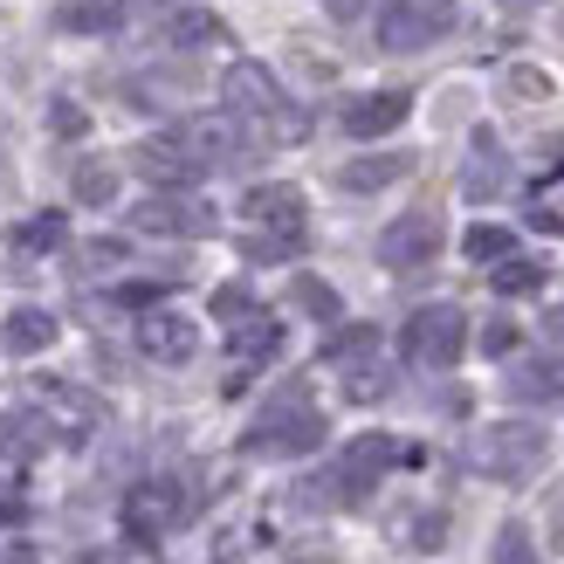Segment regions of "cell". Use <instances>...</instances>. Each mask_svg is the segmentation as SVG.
<instances>
[{
    "label": "cell",
    "instance_id": "cell-3",
    "mask_svg": "<svg viewBox=\"0 0 564 564\" xmlns=\"http://www.w3.org/2000/svg\"><path fill=\"white\" fill-rule=\"evenodd\" d=\"M544 462H551V434L538 420H496L468 441V468L489 475V482H530Z\"/></svg>",
    "mask_w": 564,
    "mask_h": 564
},
{
    "label": "cell",
    "instance_id": "cell-19",
    "mask_svg": "<svg viewBox=\"0 0 564 564\" xmlns=\"http://www.w3.org/2000/svg\"><path fill=\"white\" fill-rule=\"evenodd\" d=\"M275 351H282V324H269L262 310L235 324V379H241V372H256V365H269Z\"/></svg>",
    "mask_w": 564,
    "mask_h": 564
},
{
    "label": "cell",
    "instance_id": "cell-26",
    "mask_svg": "<svg viewBox=\"0 0 564 564\" xmlns=\"http://www.w3.org/2000/svg\"><path fill=\"white\" fill-rule=\"evenodd\" d=\"M63 241H69V220L63 214H35V220H21V235H14L21 256H48V248H63Z\"/></svg>",
    "mask_w": 564,
    "mask_h": 564
},
{
    "label": "cell",
    "instance_id": "cell-35",
    "mask_svg": "<svg viewBox=\"0 0 564 564\" xmlns=\"http://www.w3.org/2000/svg\"><path fill=\"white\" fill-rule=\"evenodd\" d=\"M510 97H551V76L544 69H510Z\"/></svg>",
    "mask_w": 564,
    "mask_h": 564
},
{
    "label": "cell",
    "instance_id": "cell-24",
    "mask_svg": "<svg viewBox=\"0 0 564 564\" xmlns=\"http://www.w3.org/2000/svg\"><path fill=\"white\" fill-rule=\"evenodd\" d=\"M69 186H76V200H83V207H110V200H118V165H104V159H83Z\"/></svg>",
    "mask_w": 564,
    "mask_h": 564
},
{
    "label": "cell",
    "instance_id": "cell-37",
    "mask_svg": "<svg viewBox=\"0 0 564 564\" xmlns=\"http://www.w3.org/2000/svg\"><path fill=\"white\" fill-rule=\"evenodd\" d=\"M365 8H372V0H324V14H330V21H358Z\"/></svg>",
    "mask_w": 564,
    "mask_h": 564
},
{
    "label": "cell",
    "instance_id": "cell-27",
    "mask_svg": "<svg viewBox=\"0 0 564 564\" xmlns=\"http://www.w3.org/2000/svg\"><path fill=\"white\" fill-rule=\"evenodd\" d=\"M337 372H345V392H351V400H386V365H379V351L372 358H351V365H337Z\"/></svg>",
    "mask_w": 564,
    "mask_h": 564
},
{
    "label": "cell",
    "instance_id": "cell-25",
    "mask_svg": "<svg viewBox=\"0 0 564 564\" xmlns=\"http://www.w3.org/2000/svg\"><path fill=\"white\" fill-rule=\"evenodd\" d=\"M372 351H379V324H337L330 345H324L330 365H351V358H372Z\"/></svg>",
    "mask_w": 564,
    "mask_h": 564
},
{
    "label": "cell",
    "instance_id": "cell-12",
    "mask_svg": "<svg viewBox=\"0 0 564 564\" xmlns=\"http://www.w3.org/2000/svg\"><path fill=\"white\" fill-rule=\"evenodd\" d=\"M406 110H413V97H406V90L351 97V104H345V131H351V138H386V131H400V124H406Z\"/></svg>",
    "mask_w": 564,
    "mask_h": 564
},
{
    "label": "cell",
    "instance_id": "cell-33",
    "mask_svg": "<svg viewBox=\"0 0 564 564\" xmlns=\"http://www.w3.org/2000/svg\"><path fill=\"white\" fill-rule=\"evenodd\" d=\"M406 544H413V551H441V544H447V517H441V510H427V517H413V530H406Z\"/></svg>",
    "mask_w": 564,
    "mask_h": 564
},
{
    "label": "cell",
    "instance_id": "cell-17",
    "mask_svg": "<svg viewBox=\"0 0 564 564\" xmlns=\"http://www.w3.org/2000/svg\"><path fill=\"white\" fill-rule=\"evenodd\" d=\"M55 337H63V324H55L48 310H35V303H21L14 317L0 324V345H8L14 358H42V351L55 345Z\"/></svg>",
    "mask_w": 564,
    "mask_h": 564
},
{
    "label": "cell",
    "instance_id": "cell-28",
    "mask_svg": "<svg viewBox=\"0 0 564 564\" xmlns=\"http://www.w3.org/2000/svg\"><path fill=\"white\" fill-rule=\"evenodd\" d=\"M496 290H502V296H530V290H544V262H530V256H502V262H496Z\"/></svg>",
    "mask_w": 564,
    "mask_h": 564
},
{
    "label": "cell",
    "instance_id": "cell-18",
    "mask_svg": "<svg viewBox=\"0 0 564 564\" xmlns=\"http://www.w3.org/2000/svg\"><path fill=\"white\" fill-rule=\"evenodd\" d=\"M180 138H186V152L200 159V165H235V159H241V131H235V118H193Z\"/></svg>",
    "mask_w": 564,
    "mask_h": 564
},
{
    "label": "cell",
    "instance_id": "cell-38",
    "mask_svg": "<svg viewBox=\"0 0 564 564\" xmlns=\"http://www.w3.org/2000/svg\"><path fill=\"white\" fill-rule=\"evenodd\" d=\"M544 337H557V345H564V303H551V310H544Z\"/></svg>",
    "mask_w": 564,
    "mask_h": 564
},
{
    "label": "cell",
    "instance_id": "cell-16",
    "mask_svg": "<svg viewBox=\"0 0 564 564\" xmlns=\"http://www.w3.org/2000/svg\"><path fill=\"white\" fill-rule=\"evenodd\" d=\"M510 400H523V406H564V358L510 365Z\"/></svg>",
    "mask_w": 564,
    "mask_h": 564
},
{
    "label": "cell",
    "instance_id": "cell-29",
    "mask_svg": "<svg viewBox=\"0 0 564 564\" xmlns=\"http://www.w3.org/2000/svg\"><path fill=\"white\" fill-rule=\"evenodd\" d=\"M241 256H248V262H296V256H303V235H262V228H248Z\"/></svg>",
    "mask_w": 564,
    "mask_h": 564
},
{
    "label": "cell",
    "instance_id": "cell-23",
    "mask_svg": "<svg viewBox=\"0 0 564 564\" xmlns=\"http://www.w3.org/2000/svg\"><path fill=\"white\" fill-rule=\"evenodd\" d=\"M220 35H228V28H220V14H207V8L165 21V42H173V48H207V42H220Z\"/></svg>",
    "mask_w": 564,
    "mask_h": 564
},
{
    "label": "cell",
    "instance_id": "cell-11",
    "mask_svg": "<svg viewBox=\"0 0 564 564\" xmlns=\"http://www.w3.org/2000/svg\"><path fill=\"white\" fill-rule=\"evenodd\" d=\"M241 214H248V228H262V235H303V193L296 186H256L241 200Z\"/></svg>",
    "mask_w": 564,
    "mask_h": 564
},
{
    "label": "cell",
    "instance_id": "cell-9",
    "mask_svg": "<svg viewBox=\"0 0 564 564\" xmlns=\"http://www.w3.org/2000/svg\"><path fill=\"white\" fill-rule=\"evenodd\" d=\"M131 165H138V180H152L159 193H186L193 180L207 173V165L186 152V138H180V131H165V138H138Z\"/></svg>",
    "mask_w": 564,
    "mask_h": 564
},
{
    "label": "cell",
    "instance_id": "cell-5",
    "mask_svg": "<svg viewBox=\"0 0 564 564\" xmlns=\"http://www.w3.org/2000/svg\"><path fill=\"white\" fill-rule=\"evenodd\" d=\"M400 462V441L392 434H358L345 455H337V468L324 475V496H330V510L337 502H365L379 482H386V468Z\"/></svg>",
    "mask_w": 564,
    "mask_h": 564
},
{
    "label": "cell",
    "instance_id": "cell-7",
    "mask_svg": "<svg viewBox=\"0 0 564 564\" xmlns=\"http://www.w3.org/2000/svg\"><path fill=\"white\" fill-rule=\"evenodd\" d=\"M131 228L138 235H173V241H200L214 235V207L193 200V193H152V200L131 207Z\"/></svg>",
    "mask_w": 564,
    "mask_h": 564
},
{
    "label": "cell",
    "instance_id": "cell-15",
    "mask_svg": "<svg viewBox=\"0 0 564 564\" xmlns=\"http://www.w3.org/2000/svg\"><path fill=\"white\" fill-rule=\"evenodd\" d=\"M413 173V152H365L351 165H337V186L345 193H386V186H400Z\"/></svg>",
    "mask_w": 564,
    "mask_h": 564
},
{
    "label": "cell",
    "instance_id": "cell-4",
    "mask_svg": "<svg viewBox=\"0 0 564 564\" xmlns=\"http://www.w3.org/2000/svg\"><path fill=\"white\" fill-rule=\"evenodd\" d=\"M400 351L420 365V372H455L462 351H468V317L462 303H420L406 330H400Z\"/></svg>",
    "mask_w": 564,
    "mask_h": 564
},
{
    "label": "cell",
    "instance_id": "cell-2",
    "mask_svg": "<svg viewBox=\"0 0 564 564\" xmlns=\"http://www.w3.org/2000/svg\"><path fill=\"white\" fill-rule=\"evenodd\" d=\"M324 413L310 406V392L290 386L275 392V400L256 413V427L241 434V455H269V462H290V455H310V447H324Z\"/></svg>",
    "mask_w": 564,
    "mask_h": 564
},
{
    "label": "cell",
    "instance_id": "cell-20",
    "mask_svg": "<svg viewBox=\"0 0 564 564\" xmlns=\"http://www.w3.org/2000/svg\"><path fill=\"white\" fill-rule=\"evenodd\" d=\"M55 28H63V35H118L124 8L118 0H69V8H55Z\"/></svg>",
    "mask_w": 564,
    "mask_h": 564
},
{
    "label": "cell",
    "instance_id": "cell-30",
    "mask_svg": "<svg viewBox=\"0 0 564 564\" xmlns=\"http://www.w3.org/2000/svg\"><path fill=\"white\" fill-rule=\"evenodd\" d=\"M489 564H538V538H530V523H502Z\"/></svg>",
    "mask_w": 564,
    "mask_h": 564
},
{
    "label": "cell",
    "instance_id": "cell-14",
    "mask_svg": "<svg viewBox=\"0 0 564 564\" xmlns=\"http://www.w3.org/2000/svg\"><path fill=\"white\" fill-rule=\"evenodd\" d=\"M502 186H510V159H502L496 131H475V152L462 165V193H468V200H496Z\"/></svg>",
    "mask_w": 564,
    "mask_h": 564
},
{
    "label": "cell",
    "instance_id": "cell-13",
    "mask_svg": "<svg viewBox=\"0 0 564 564\" xmlns=\"http://www.w3.org/2000/svg\"><path fill=\"white\" fill-rule=\"evenodd\" d=\"M124 523L138 538H165V530L180 523V489L173 482H138L131 502H124Z\"/></svg>",
    "mask_w": 564,
    "mask_h": 564
},
{
    "label": "cell",
    "instance_id": "cell-40",
    "mask_svg": "<svg viewBox=\"0 0 564 564\" xmlns=\"http://www.w3.org/2000/svg\"><path fill=\"white\" fill-rule=\"evenodd\" d=\"M8 564H35V551H8Z\"/></svg>",
    "mask_w": 564,
    "mask_h": 564
},
{
    "label": "cell",
    "instance_id": "cell-39",
    "mask_svg": "<svg viewBox=\"0 0 564 564\" xmlns=\"http://www.w3.org/2000/svg\"><path fill=\"white\" fill-rule=\"evenodd\" d=\"M502 8H510V14H530V8H544V0H502Z\"/></svg>",
    "mask_w": 564,
    "mask_h": 564
},
{
    "label": "cell",
    "instance_id": "cell-10",
    "mask_svg": "<svg viewBox=\"0 0 564 564\" xmlns=\"http://www.w3.org/2000/svg\"><path fill=\"white\" fill-rule=\"evenodd\" d=\"M138 351L159 358V365H186L200 351V330H193V317H180V310H145V317H138Z\"/></svg>",
    "mask_w": 564,
    "mask_h": 564
},
{
    "label": "cell",
    "instance_id": "cell-1",
    "mask_svg": "<svg viewBox=\"0 0 564 564\" xmlns=\"http://www.w3.org/2000/svg\"><path fill=\"white\" fill-rule=\"evenodd\" d=\"M220 97H228L235 118L262 124V131H269V145H296V138L310 131V110H296L290 97H282V83H275L262 63H235L228 76H220Z\"/></svg>",
    "mask_w": 564,
    "mask_h": 564
},
{
    "label": "cell",
    "instance_id": "cell-34",
    "mask_svg": "<svg viewBox=\"0 0 564 564\" xmlns=\"http://www.w3.org/2000/svg\"><path fill=\"white\" fill-rule=\"evenodd\" d=\"M482 351H489V358H510V351H517V324H510V317L482 324Z\"/></svg>",
    "mask_w": 564,
    "mask_h": 564
},
{
    "label": "cell",
    "instance_id": "cell-8",
    "mask_svg": "<svg viewBox=\"0 0 564 564\" xmlns=\"http://www.w3.org/2000/svg\"><path fill=\"white\" fill-rule=\"evenodd\" d=\"M434 256H441V214H434V207H413V214H400V220L379 235V262H386L392 275L427 269Z\"/></svg>",
    "mask_w": 564,
    "mask_h": 564
},
{
    "label": "cell",
    "instance_id": "cell-36",
    "mask_svg": "<svg viewBox=\"0 0 564 564\" xmlns=\"http://www.w3.org/2000/svg\"><path fill=\"white\" fill-rule=\"evenodd\" d=\"M48 124L63 131V138H76V131H83V110H76V104H55V110H48Z\"/></svg>",
    "mask_w": 564,
    "mask_h": 564
},
{
    "label": "cell",
    "instance_id": "cell-21",
    "mask_svg": "<svg viewBox=\"0 0 564 564\" xmlns=\"http://www.w3.org/2000/svg\"><path fill=\"white\" fill-rule=\"evenodd\" d=\"M290 303L303 310V317H317V324H337V317H345V303H337V290H330L324 275H296V282H290Z\"/></svg>",
    "mask_w": 564,
    "mask_h": 564
},
{
    "label": "cell",
    "instance_id": "cell-31",
    "mask_svg": "<svg viewBox=\"0 0 564 564\" xmlns=\"http://www.w3.org/2000/svg\"><path fill=\"white\" fill-rule=\"evenodd\" d=\"M42 420H21V413H8L0 420V447H8V455H42Z\"/></svg>",
    "mask_w": 564,
    "mask_h": 564
},
{
    "label": "cell",
    "instance_id": "cell-22",
    "mask_svg": "<svg viewBox=\"0 0 564 564\" xmlns=\"http://www.w3.org/2000/svg\"><path fill=\"white\" fill-rule=\"evenodd\" d=\"M462 256L482 262V269H496L502 256H517V235H510V228H489V220H475V228L462 235Z\"/></svg>",
    "mask_w": 564,
    "mask_h": 564
},
{
    "label": "cell",
    "instance_id": "cell-6",
    "mask_svg": "<svg viewBox=\"0 0 564 564\" xmlns=\"http://www.w3.org/2000/svg\"><path fill=\"white\" fill-rule=\"evenodd\" d=\"M455 28V0H386L379 14V48L386 55H420Z\"/></svg>",
    "mask_w": 564,
    "mask_h": 564
},
{
    "label": "cell",
    "instance_id": "cell-32",
    "mask_svg": "<svg viewBox=\"0 0 564 564\" xmlns=\"http://www.w3.org/2000/svg\"><path fill=\"white\" fill-rule=\"evenodd\" d=\"M214 317H220V324H241V317H256V296H248L241 282H220V290H214Z\"/></svg>",
    "mask_w": 564,
    "mask_h": 564
}]
</instances>
